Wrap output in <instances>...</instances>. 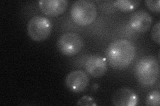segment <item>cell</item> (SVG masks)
<instances>
[{
	"instance_id": "1",
	"label": "cell",
	"mask_w": 160,
	"mask_h": 106,
	"mask_svg": "<svg viewBox=\"0 0 160 106\" xmlns=\"http://www.w3.org/2000/svg\"><path fill=\"white\" fill-rule=\"evenodd\" d=\"M136 55V48L128 40L119 39L110 44L106 50V57L114 69L123 70L130 65Z\"/></svg>"
},
{
	"instance_id": "2",
	"label": "cell",
	"mask_w": 160,
	"mask_h": 106,
	"mask_svg": "<svg viewBox=\"0 0 160 106\" xmlns=\"http://www.w3.org/2000/svg\"><path fill=\"white\" fill-rule=\"evenodd\" d=\"M135 76L142 85L146 86L153 85L159 76V65L158 60L153 56L142 57L135 67Z\"/></svg>"
},
{
	"instance_id": "3",
	"label": "cell",
	"mask_w": 160,
	"mask_h": 106,
	"mask_svg": "<svg viewBox=\"0 0 160 106\" xmlns=\"http://www.w3.org/2000/svg\"><path fill=\"white\" fill-rule=\"evenodd\" d=\"M97 14L96 6L89 0H78L72 6V20L80 26H87L92 23L96 19Z\"/></svg>"
},
{
	"instance_id": "4",
	"label": "cell",
	"mask_w": 160,
	"mask_h": 106,
	"mask_svg": "<svg viewBox=\"0 0 160 106\" xmlns=\"http://www.w3.org/2000/svg\"><path fill=\"white\" fill-rule=\"evenodd\" d=\"M52 24L48 18L36 16L29 19L28 23L29 36L35 41H43L51 35Z\"/></svg>"
},
{
	"instance_id": "5",
	"label": "cell",
	"mask_w": 160,
	"mask_h": 106,
	"mask_svg": "<svg viewBox=\"0 0 160 106\" xmlns=\"http://www.w3.org/2000/svg\"><path fill=\"white\" fill-rule=\"evenodd\" d=\"M83 45L82 37L73 32L63 34L57 42L58 48L61 53L69 57L78 54L83 48Z\"/></svg>"
},
{
	"instance_id": "6",
	"label": "cell",
	"mask_w": 160,
	"mask_h": 106,
	"mask_svg": "<svg viewBox=\"0 0 160 106\" xmlns=\"http://www.w3.org/2000/svg\"><path fill=\"white\" fill-rule=\"evenodd\" d=\"M89 82L88 74L80 70L69 72L66 78L67 88L74 93L82 92L86 90Z\"/></svg>"
},
{
	"instance_id": "7",
	"label": "cell",
	"mask_w": 160,
	"mask_h": 106,
	"mask_svg": "<svg viewBox=\"0 0 160 106\" xmlns=\"http://www.w3.org/2000/svg\"><path fill=\"white\" fill-rule=\"evenodd\" d=\"M68 2L66 0H41L39 7L48 16L57 17L66 11Z\"/></svg>"
},
{
	"instance_id": "8",
	"label": "cell",
	"mask_w": 160,
	"mask_h": 106,
	"mask_svg": "<svg viewBox=\"0 0 160 106\" xmlns=\"http://www.w3.org/2000/svg\"><path fill=\"white\" fill-rule=\"evenodd\" d=\"M152 23V17L144 10L134 12L129 19L131 27L136 32L142 33L148 31Z\"/></svg>"
},
{
	"instance_id": "9",
	"label": "cell",
	"mask_w": 160,
	"mask_h": 106,
	"mask_svg": "<svg viewBox=\"0 0 160 106\" xmlns=\"http://www.w3.org/2000/svg\"><path fill=\"white\" fill-rule=\"evenodd\" d=\"M86 69L93 77H102L107 72L106 59L98 55H92L86 62Z\"/></svg>"
},
{
	"instance_id": "10",
	"label": "cell",
	"mask_w": 160,
	"mask_h": 106,
	"mask_svg": "<svg viewBox=\"0 0 160 106\" xmlns=\"http://www.w3.org/2000/svg\"><path fill=\"white\" fill-rule=\"evenodd\" d=\"M112 102L116 106H136L138 98L132 89L123 88L119 89L113 94Z\"/></svg>"
},
{
	"instance_id": "11",
	"label": "cell",
	"mask_w": 160,
	"mask_h": 106,
	"mask_svg": "<svg viewBox=\"0 0 160 106\" xmlns=\"http://www.w3.org/2000/svg\"><path fill=\"white\" fill-rule=\"evenodd\" d=\"M140 3L138 0H117L113 2V5L122 12H129L136 9Z\"/></svg>"
},
{
	"instance_id": "12",
	"label": "cell",
	"mask_w": 160,
	"mask_h": 106,
	"mask_svg": "<svg viewBox=\"0 0 160 106\" xmlns=\"http://www.w3.org/2000/svg\"><path fill=\"white\" fill-rule=\"evenodd\" d=\"M146 105L149 106H159L160 105V94L159 91L154 90L148 95Z\"/></svg>"
},
{
	"instance_id": "13",
	"label": "cell",
	"mask_w": 160,
	"mask_h": 106,
	"mask_svg": "<svg viewBox=\"0 0 160 106\" xmlns=\"http://www.w3.org/2000/svg\"><path fill=\"white\" fill-rule=\"evenodd\" d=\"M160 23L158 21L154 25L152 30V38L153 41L158 44H160Z\"/></svg>"
},
{
	"instance_id": "14",
	"label": "cell",
	"mask_w": 160,
	"mask_h": 106,
	"mask_svg": "<svg viewBox=\"0 0 160 106\" xmlns=\"http://www.w3.org/2000/svg\"><path fill=\"white\" fill-rule=\"evenodd\" d=\"M77 105L82 106H95L97 105V104L94 102V99L92 97L89 95H84L78 101Z\"/></svg>"
},
{
	"instance_id": "15",
	"label": "cell",
	"mask_w": 160,
	"mask_h": 106,
	"mask_svg": "<svg viewBox=\"0 0 160 106\" xmlns=\"http://www.w3.org/2000/svg\"><path fill=\"white\" fill-rule=\"evenodd\" d=\"M146 6L149 10L153 12L159 13L160 12V1L159 0H147Z\"/></svg>"
}]
</instances>
